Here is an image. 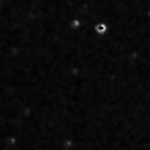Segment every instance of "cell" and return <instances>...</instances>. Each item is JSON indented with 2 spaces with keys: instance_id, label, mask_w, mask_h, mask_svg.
I'll return each mask as SVG.
<instances>
[{
  "instance_id": "cell-1",
  "label": "cell",
  "mask_w": 150,
  "mask_h": 150,
  "mask_svg": "<svg viewBox=\"0 0 150 150\" xmlns=\"http://www.w3.org/2000/svg\"><path fill=\"white\" fill-rule=\"evenodd\" d=\"M95 31H97V34H99V35L106 34V31H107V25L105 24V23H99V24L95 25Z\"/></svg>"
},
{
  "instance_id": "cell-2",
  "label": "cell",
  "mask_w": 150,
  "mask_h": 150,
  "mask_svg": "<svg viewBox=\"0 0 150 150\" xmlns=\"http://www.w3.org/2000/svg\"><path fill=\"white\" fill-rule=\"evenodd\" d=\"M79 25V20H74L72 22V27H78Z\"/></svg>"
},
{
  "instance_id": "cell-3",
  "label": "cell",
  "mask_w": 150,
  "mask_h": 150,
  "mask_svg": "<svg viewBox=\"0 0 150 150\" xmlns=\"http://www.w3.org/2000/svg\"><path fill=\"white\" fill-rule=\"evenodd\" d=\"M149 16H150V11H149Z\"/></svg>"
}]
</instances>
